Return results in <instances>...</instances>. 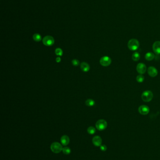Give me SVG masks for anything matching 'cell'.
<instances>
[{"mask_svg":"<svg viewBox=\"0 0 160 160\" xmlns=\"http://www.w3.org/2000/svg\"><path fill=\"white\" fill-rule=\"evenodd\" d=\"M100 149L102 151H105L107 150V147L105 145H101L100 146Z\"/></svg>","mask_w":160,"mask_h":160,"instance_id":"obj_23","label":"cell"},{"mask_svg":"<svg viewBox=\"0 0 160 160\" xmlns=\"http://www.w3.org/2000/svg\"><path fill=\"white\" fill-rule=\"evenodd\" d=\"M50 148L51 151L55 153H58L62 150V146L58 142H54L50 146Z\"/></svg>","mask_w":160,"mask_h":160,"instance_id":"obj_3","label":"cell"},{"mask_svg":"<svg viewBox=\"0 0 160 160\" xmlns=\"http://www.w3.org/2000/svg\"><path fill=\"white\" fill-rule=\"evenodd\" d=\"M139 46V43L137 39H131L128 43V47L131 51H136Z\"/></svg>","mask_w":160,"mask_h":160,"instance_id":"obj_1","label":"cell"},{"mask_svg":"<svg viewBox=\"0 0 160 160\" xmlns=\"http://www.w3.org/2000/svg\"><path fill=\"white\" fill-rule=\"evenodd\" d=\"M61 142L62 145L66 146L69 143V138L67 135H63L61 138Z\"/></svg>","mask_w":160,"mask_h":160,"instance_id":"obj_12","label":"cell"},{"mask_svg":"<svg viewBox=\"0 0 160 160\" xmlns=\"http://www.w3.org/2000/svg\"><path fill=\"white\" fill-rule=\"evenodd\" d=\"M87 132H88V133L89 134L92 135V134H94L95 133L96 129L93 126H90L87 129Z\"/></svg>","mask_w":160,"mask_h":160,"instance_id":"obj_18","label":"cell"},{"mask_svg":"<svg viewBox=\"0 0 160 160\" xmlns=\"http://www.w3.org/2000/svg\"><path fill=\"white\" fill-rule=\"evenodd\" d=\"M62 152H63V153L64 154H69L71 153V150H70V148H69V147H64V148H62Z\"/></svg>","mask_w":160,"mask_h":160,"instance_id":"obj_20","label":"cell"},{"mask_svg":"<svg viewBox=\"0 0 160 160\" xmlns=\"http://www.w3.org/2000/svg\"><path fill=\"white\" fill-rule=\"evenodd\" d=\"M140 58V54L138 52H135L134 53H133L132 55V59L133 61H139Z\"/></svg>","mask_w":160,"mask_h":160,"instance_id":"obj_15","label":"cell"},{"mask_svg":"<svg viewBox=\"0 0 160 160\" xmlns=\"http://www.w3.org/2000/svg\"><path fill=\"white\" fill-rule=\"evenodd\" d=\"M145 79L144 76H143L142 75H138L137 77H136V80L138 83H142L144 82Z\"/></svg>","mask_w":160,"mask_h":160,"instance_id":"obj_19","label":"cell"},{"mask_svg":"<svg viewBox=\"0 0 160 160\" xmlns=\"http://www.w3.org/2000/svg\"><path fill=\"white\" fill-rule=\"evenodd\" d=\"M147 73L149 76L152 77H154L158 75V71L157 69L154 67H149L147 69Z\"/></svg>","mask_w":160,"mask_h":160,"instance_id":"obj_9","label":"cell"},{"mask_svg":"<svg viewBox=\"0 0 160 160\" xmlns=\"http://www.w3.org/2000/svg\"><path fill=\"white\" fill-rule=\"evenodd\" d=\"M138 111L141 115H147L149 112V108L145 105H141L138 108Z\"/></svg>","mask_w":160,"mask_h":160,"instance_id":"obj_8","label":"cell"},{"mask_svg":"<svg viewBox=\"0 0 160 160\" xmlns=\"http://www.w3.org/2000/svg\"><path fill=\"white\" fill-rule=\"evenodd\" d=\"M152 49L154 53L156 54H160V41H157L153 43Z\"/></svg>","mask_w":160,"mask_h":160,"instance_id":"obj_10","label":"cell"},{"mask_svg":"<svg viewBox=\"0 0 160 160\" xmlns=\"http://www.w3.org/2000/svg\"><path fill=\"white\" fill-rule=\"evenodd\" d=\"M61 58L60 57H57L56 59V62L57 63H59L61 62Z\"/></svg>","mask_w":160,"mask_h":160,"instance_id":"obj_24","label":"cell"},{"mask_svg":"<svg viewBox=\"0 0 160 160\" xmlns=\"http://www.w3.org/2000/svg\"><path fill=\"white\" fill-rule=\"evenodd\" d=\"M42 42L44 45L47 46H50L53 45L54 43V40L53 37L51 36H46L43 38Z\"/></svg>","mask_w":160,"mask_h":160,"instance_id":"obj_5","label":"cell"},{"mask_svg":"<svg viewBox=\"0 0 160 160\" xmlns=\"http://www.w3.org/2000/svg\"><path fill=\"white\" fill-rule=\"evenodd\" d=\"M153 98V93L150 90H146L142 93L141 95V98L145 102H149L152 100Z\"/></svg>","mask_w":160,"mask_h":160,"instance_id":"obj_2","label":"cell"},{"mask_svg":"<svg viewBox=\"0 0 160 160\" xmlns=\"http://www.w3.org/2000/svg\"><path fill=\"white\" fill-rule=\"evenodd\" d=\"M99 62L102 66L107 67L111 63V59L108 56H104L100 59Z\"/></svg>","mask_w":160,"mask_h":160,"instance_id":"obj_6","label":"cell"},{"mask_svg":"<svg viewBox=\"0 0 160 160\" xmlns=\"http://www.w3.org/2000/svg\"><path fill=\"white\" fill-rule=\"evenodd\" d=\"M136 70L137 72L140 74L143 75L145 74L146 70V67L145 64L143 63H139L137 64L136 67Z\"/></svg>","mask_w":160,"mask_h":160,"instance_id":"obj_7","label":"cell"},{"mask_svg":"<svg viewBox=\"0 0 160 160\" xmlns=\"http://www.w3.org/2000/svg\"><path fill=\"white\" fill-rule=\"evenodd\" d=\"M80 68L84 72H87L90 70V66L86 62H82L80 65Z\"/></svg>","mask_w":160,"mask_h":160,"instance_id":"obj_13","label":"cell"},{"mask_svg":"<svg viewBox=\"0 0 160 160\" xmlns=\"http://www.w3.org/2000/svg\"><path fill=\"white\" fill-rule=\"evenodd\" d=\"M72 63L74 66H77L79 64V61L76 59L73 60L72 61Z\"/></svg>","mask_w":160,"mask_h":160,"instance_id":"obj_22","label":"cell"},{"mask_svg":"<svg viewBox=\"0 0 160 160\" xmlns=\"http://www.w3.org/2000/svg\"><path fill=\"white\" fill-rule=\"evenodd\" d=\"M145 59L148 61H151L154 59L155 57V55L153 53L151 52H148L145 54Z\"/></svg>","mask_w":160,"mask_h":160,"instance_id":"obj_14","label":"cell"},{"mask_svg":"<svg viewBox=\"0 0 160 160\" xmlns=\"http://www.w3.org/2000/svg\"><path fill=\"white\" fill-rule=\"evenodd\" d=\"M85 104L88 106H92L95 104V102L92 99H87L85 101Z\"/></svg>","mask_w":160,"mask_h":160,"instance_id":"obj_17","label":"cell"},{"mask_svg":"<svg viewBox=\"0 0 160 160\" xmlns=\"http://www.w3.org/2000/svg\"><path fill=\"white\" fill-rule=\"evenodd\" d=\"M92 141L94 146H100L102 143V139L99 136H96L93 138Z\"/></svg>","mask_w":160,"mask_h":160,"instance_id":"obj_11","label":"cell"},{"mask_svg":"<svg viewBox=\"0 0 160 160\" xmlns=\"http://www.w3.org/2000/svg\"><path fill=\"white\" fill-rule=\"evenodd\" d=\"M107 122L104 119H99L96 123V127L99 131H102L105 129L107 127Z\"/></svg>","mask_w":160,"mask_h":160,"instance_id":"obj_4","label":"cell"},{"mask_svg":"<svg viewBox=\"0 0 160 160\" xmlns=\"http://www.w3.org/2000/svg\"><path fill=\"white\" fill-rule=\"evenodd\" d=\"M33 39L36 42H39L41 40V36L38 33H36L33 35Z\"/></svg>","mask_w":160,"mask_h":160,"instance_id":"obj_16","label":"cell"},{"mask_svg":"<svg viewBox=\"0 0 160 160\" xmlns=\"http://www.w3.org/2000/svg\"><path fill=\"white\" fill-rule=\"evenodd\" d=\"M55 53L56 54V55L57 56H61L63 54V51L61 49V48H56L55 49Z\"/></svg>","mask_w":160,"mask_h":160,"instance_id":"obj_21","label":"cell"}]
</instances>
